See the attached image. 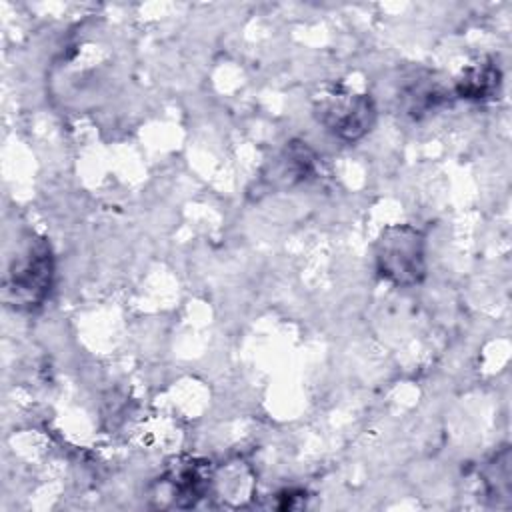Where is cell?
Returning <instances> with one entry per match:
<instances>
[{
	"mask_svg": "<svg viewBox=\"0 0 512 512\" xmlns=\"http://www.w3.org/2000/svg\"><path fill=\"white\" fill-rule=\"evenodd\" d=\"M500 90H502V70L490 58L468 64L454 82V94L472 102L494 100L498 98Z\"/></svg>",
	"mask_w": 512,
	"mask_h": 512,
	"instance_id": "cell-6",
	"label": "cell"
},
{
	"mask_svg": "<svg viewBox=\"0 0 512 512\" xmlns=\"http://www.w3.org/2000/svg\"><path fill=\"white\" fill-rule=\"evenodd\" d=\"M484 492L496 506H508L512 494L510 450L502 448L484 468Z\"/></svg>",
	"mask_w": 512,
	"mask_h": 512,
	"instance_id": "cell-8",
	"label": "cell"
},
{
	"mask_svg": "<svg viewBox=\"0 0 512 512\" xmlns=\"http://www.w3.org/2000/svg\"><path fill=\"white\" fill-rule=\"evenodd\" d=\"M374 262L382 278L394 286H416L426 278V238L410 224L386 226L374 244Z\"/></svg>",
	"mask_w": 512,
	"mask_h": 512,
	"instance_id": "cell-2",
	"label": "cell"
},
{
	"mask_svg": "<svg viewBox=\"0 0 512 512\" xmlns=\"http://www.w3.org/2000/svg\"><path fill=\"white\" fill-rule=\"evenodd\" d=\"M448 100V90L430 72H416L398 90L400 110L418 120L436 112Z\"/></svg>",
	"mask_w": 512,
	"mask_h": 512,
	"instance_id": "cell-5",
	"label": "cell"
},
{
	"mask_svg": "<svg viewBox=\"0 0 512 512\" xmlns=\"http://www.w3.org/2000/svg\"><path fill=\"white\" fill-rule=\"evenodd\" d=\"M316 160L314 150L306 142L292 140L278 156V162L272 168V180L282 186L304 182L316 172Z\"/></svg>",
	"mask_w": 512,
	"mask_h": 512,
	"instance_id": "cell-7",
	"label": "cell"
},
{
	"mask_svg": "<svg viewBox=\"0 0 512 512\" xmlns=\"http://www.w3.org/2000/svg\"><path fill=\"white\" fill-rule=\"evenodd\" d=\"M54 284V256L50 244L42 236L30 234L2 278V300L6 306L30 312L44 304Z\"/></svg>",
	"mask_w": 512,
	"mask_h": 512,
	"instance_id": "cell-1",
	"label": "cell"
},
{
	"mask_svg": "<svg viewBox=\"0 0 512 512\" xmlns=\"http://www.w3.org/2000/svg\"><path fill=\"white\" fill-rule=\"evenodd\" d=\"M316 120L342 142L362 140L376 124V104L368 94L344 86L322 90L312 104Z\"/></svg>",
	"mask_w": 512,
	"mask_h": 512,
	"instance_id": "cell-3",
	"label": "cell"
},
{
	"mask_svg": "<svg viewBox=\"0 0 512 512\" xmlns=\"http://www.w3.org/2000/svg\"><path fill=\"white\" fill-rule=\"evenodd\" d=\"M216 480L214 466L202 458H180L170 464L160 478L158 496L162 506L192 508L208 496L212 482Z\"/></svg>",
	"mask_w": 512,
	"mask_h": 512,
	"instance_id": "cell-4",
	"label": "cell"
}]
</instances>
